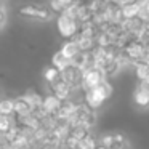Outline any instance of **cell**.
Here are the masks:
<instances>
[{"instance_id": "obj_1", "label": "cell", "mask_w": 149, "mask_h": 149, "mask_svg": "<svg viewBox=\"0 0 149 149\" xmlns=\"http://www.w3.org/2000/svg\"><path fill=\"white\" fill-rule=\"evenodd\" d=\"M112 91H114L112 85H111L107 80H104L103 84L98 85L96 88H93V90L84 93V103L87 104L90 109L96 111V109H100V107L103 106L111 96H112Z\"/></svg>"}, {"instance_id": "obj_2", "label": "cell", "mask_w": 149, "mask_h": 149, "mask_svg": "<svg viewBox=\"0 0 149 149\" xmlns=\"http://www.w3.org/2000/svg\"><path fill=\"white\" fill-rule=\"evenodd\" d=\"M56 27H58V32L61 34V37H64L66 40H71L79 34L82 24L79 23L75 18L63 13V15H59V16L56 18Z\"/></svg>"}, {"instance_id": "obj_3", "label": "cell", "mask_w": 149, "mask_h": 149, "mask_svg": "<svg viewBox=\"0 0 149 149\" xmlns=\"http://www.w3.org/2000/svg\"><path fill=\"white\" fill-rule=\"evenodd\" d=\"M146 53H148V47H146L143 42H139V40H135L132 45H128L125 50H122V55L125 56L133 66L144 61Z\"/></svg>"}, {"instance_id": "obj_4", "label": "cell", "mask_w": 149, "mask_h": 149, "mask_svg": "<svg viewBox=\"0 0 149 149\" xmlns=\"http://www.w3.org/2000/svg\"><path fill=\"white\" fill-rule=\"evenodd\" d=\"M106 80V75L100 71V69L93 68V69H88V71L84 72V80H82V91L87 93V91L96 88L98 85H101L103 82Z\"/></svg>"}, {"instance_id": "obj_5", "label": "cell", "mask_w": 149, "mask_h": 149, "mask_svg": "<svg viewBox=\"0 0 149 149\" xmlns=\"http://www.w3.org/2000/svg\"><path fill=\"white\" fill-rule=\"evenodd\" d=\"M61 79L72 88V91L82 90V80H84V71L77 69L75 66H69L61 72Z\"/></svg>"}, {"instance_id": "obj_6", "label": "cell", "mask_w": 149, "mask_h": 149, "mask_svg": "<svg viewBox=\"0 0 149 149\" xmlns=\"http://www.w3.org/2000/svg\"><path fill=\"white\" fill-rule=\"evenodd\" d=\"M101 146L107 149H128V141L122 133H107L101 138Z\"/></svg>"}, {"instance_id": "obj_7", "label": "cell", "mask_w": 149, "mask_h": 149, "mask_svg": "<svg viewBox=\"0 0 149 149\" xmlns=\"http://www.w3.org/2000/svg\"><path fill=\"white\" fill-rule=\"evenodd\" d=\"M122 29L133 36L136 40L144 34L146 31V21L141 18H132V19H123L122 21Z\"/></svg>"}, {"instance_id": "obj_8", "label": "cell", "mask_w": 149, "mask_h": 149, "mask_svg": "<svg viewBox=\"0 0 149 149\" xmlns=\"http://www.w3.org/2000/svg\"><path fill=\"white\" fill-rule=\"evenodd\" d=\"M19 15L27 18H36V19H48L52 16V11L48 7H43V5H26L19 8Z\"/></svg>"}, {"instance_id": "obj_9", "label": "cell", "mask_w": 149, "mask_h": 149, "mask_svg": "<svg viewBox=\"0 0 149 149\" xmlns=\"http://www.w3.org/2000/svg\"><path fill=\"white\" fill-rule=\"evenodd\" d=\"M50 85V93L52 95H55V96H58L61 101H68V100H71V96H72V88L69 87L68 84H66L63 79H58L56 82H53V84H48Z\"/></svg>"}, {"instance_id": "obj_10", "label": "cell", "mask_w": 149, "mask_h": 149, "mask_svg": "<svg viewBox=\"0 0 149 149\" xmlns=\"http://www.w3.org/2000/svg\"><path fill=\"white\" fill-rule=\"evenodd\" d=\"M133 101L138 107H149V84L138 82L133 91Z\"/></svg>"}, {"instance_id": "obj_11", "label": "cell", "mask_w": 149, "mask_h": 149, "mask_svg": "<svg viewBox=\"0 0 149 149\" xmlns=\"http://www.w3.org/2000/svg\"><path fill=\"white\" fill-rule=\"evenodd\" d=\"M63 103H64V101H61L58 96H55V95L48 93V95H45V96H43L42 107L50 114V116H55V117H56V114H58L59 109L63 107Z\"/></svg>"}, {"instance_id": "obj_12", "label": "cell", "mask_w": 149, "mask_h": 149, "mask_svg": "<svg viewBox=\"0 0 149 149\" xmlns=\"http://www.w3.org/2000/svg\"><path fill=\"white\" fill-rule=\"evenodd\" d=\"M34 112V107L29 101L26 100L24 96L15 98V116L18 119H23V117H27Z\"/></svg>"}, {"instance_id": "obj_13", "label": "cell", "mask_w": 149, "mask_h": 149, "mask_svg": "<svg viewBox=\"0 0 149 149\" xmlns=\"http://www.w3.org/2000/svg\"><path fill=\"white\" fill-rule=\"evenodd\" d=\"M59 52H61L68 59H71V61H74V59L82 53L80 48H79V45H77V42H75L74 39L64 40V42H63V45H61V48H59Z\"/></svg>"}, {"instance_id": "obj_14", "label": "cell", "mask_w": 149, "mask_h": 149, "mask_svg": "<svg viewBox=\"0 0 149 149\" xmlns=\"http://www.w3.org/2000/svg\"><path fill=\"white\" fill-rule=\"evenodd\" d=\"M52 66H55L58 71L63 72L64 69H68L69 66H72V61H71V59H68V58H66V56L58 50V52H56L55 55L52 56Z\"/></svg>"}, {"instance_id": "obj_15", "label": "cell", "mask_w": 149, "mask_h": 149, "mask_svg": "<svg viewBox=\"0 0 149 149\" xmlns=\"http://www.w3.org/2000/svg\"><path fill=\"white\" fill-rule=\"evenodd\" d=\"M135 75L139 82L149 84V66L146 63H138L135 64Z\"/></svg>"}, {"instance_id": "obj_16", "label": "cell", "mask_w": 149, "mask_h": 149, "mask_svg": "<svg viewBox=\"0 0 149 149\" xmlns=\"http://www.w3.org/2000/svg\"><path fill=\"white\" fill-rule=\"evenodd\" d=\"M88 135H90V128H87V127H84V125H75V127H71V132H69V136L75 138L79 143H80L82 139H85Z\"/></svg>"}, {"instance_id": "obj_17", "label": "cell", "mask_w": 149, "mask_h": 149, "mask_svg": "<svg viewBox=\"0 0 149 149\" xmlns=\"http://www.w3.org/2000/svg\"><path fill=\"white\" fill-rule=\"evenodd\" d=\"M15 114V100L3 98L0 101V116H13Z\"/></svg>"}, {"instance_id": "obj_18", "label": "cell", "mask_w": 149, "mask_h": 149, "mask_svg": "<svg viewBox=\"0 0 149 149\" xmlns=\"http://www.w3.org/2000/svg\"><path fill=\"white\" fill-rule=\"evenodd\" d=\"M23 96L26 98V100L29 101L31 104H32L34 109H36V107H40V106H42V103H43V96H42V95H39L37 91H34V90L26 91Z\"/></svg>"}, {"instance_id": "obj_19", "label": "cell", "mask_w": 149, "mask_h": 149, "mask_svg": "<svg viewBox=\"0 0 149 149\" xmlns=\"http://www.w3.org/2000/svg\"><path fill=\"white\" fill-rule=\"evenodd\" d=\"M139 3L135 5H128V7H122V15H123V19H132V18H139Z\"/></svg>"}, {"instance_id": "obj_20", "label": "cell", "mask_w": 149, "mask_h": 149, "mask_svg": "<svg viewBox=\"0 0 149 149\" xmlns=\"http://www.w3.org/2000/svg\"><path fill=\"white\" fill-rule=\"evenodd\" d=\"M43 79H45V82H48V84H53V82H56L58 79H61V71H58L55 66H48V68L43 71Z\"/></svg>"}, {"instance_id": "obj_21", "label": "cell", "mask_w": 149, "mask_h": 149, "mask_svg": "<svg viewBox=\"0 0 149 149\" xmlns=\"http://www.w3.org/2000/svg\"><path fill=\"white\" fill-rule=\"evenodd\" d=\"M96 148H98V144H96V139H95L93 135H88L79 144V149H96Z\"/></svg>"}, {"instance_id": "obj_22", "label": "cell", "mask_w": 149, "mask_h": 149, "mask_svg": "<svg viewBox=\"0 0 149 149\" xmlns=\"http://www.w3.org/2000/svg\"><path fill=\"white\" fill-rule=\"evenodd\" d=\"M139 7H141V10H139V18L148 21L149 19V0H141V2H139Z\"/></svg>"}, {"instance_id": "obj_23", "label": "cell", "mask_w": 149, "mask_h": 149, "mask_svg": "<svg viewBox=\"0 0 149 149\" xmlns=\"http://www.w3.org/2000/svg\"><path fill=\"white\" fill-rule=\"evenodd\" d=\"M117 5L120 7H128V5H135V3H139L141 0H114Z\"/></svg>"}, {"instance_id": "obj_24", "label": "cell", "mask_w": 149, "mask_h": 149, "mask_svg": "<svg viewBox=\"0 0 149 149\" xmlns=\"http://www.w3.org/2000/svg\"><path fill=\"white\" fill-rule=\"evenodd\" d=\"M5 23H7V8H5V5H2V8H0V26L5 27Z\"/></svg>"}, {"instance_id": "obj_25", "label": "cell", "mask_w": 149, "mask_h": 149, "mask_svg": "<svg viewBox=\"0 0 149 149\" xmlns=\"http://www.w3.org/2000/svg\"><path fill=\"white\" fill-rule=\"evenodd\" d=\"M143 63H146V64L149 66V48H148V53H146V56H144V61Z\"/></svg>"}, {"instance_id": "obj_26", "label": "cell", "mask_w": 149, "mask_h": 149, "mask_svg": "<svg viewBox=\"0 0 149 149\" xmlns=\"http://www.w3.org/2000/svg\"><path fill=\"white\" fill-rule=\"evenodd\" d=\"M96 149H107V148H104V146H101V144H98V148Z\"/></svg>"}, {"instance_id": "obj_27", "label": "cell", "mask_w": 149, "mask_h": 149, "mask_svg": "<svg viewBox=\"0 0 149 149\" xmlns=\"http://www.w3.org/2000/svg\"><path fill=\"white\" fill-rule=\"evenodd\" d=\"M109 2H114V0H109Z\"/></svg>"}]
</instances>
